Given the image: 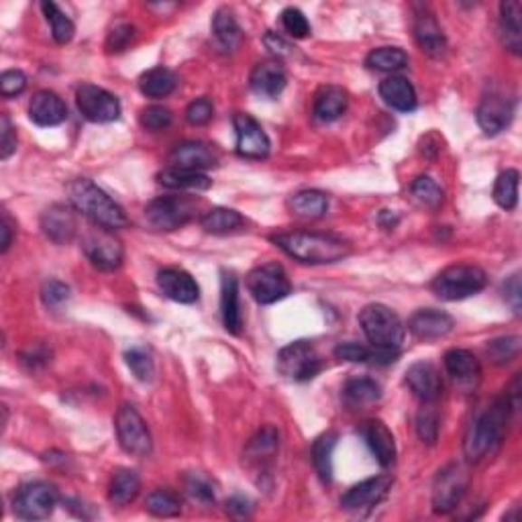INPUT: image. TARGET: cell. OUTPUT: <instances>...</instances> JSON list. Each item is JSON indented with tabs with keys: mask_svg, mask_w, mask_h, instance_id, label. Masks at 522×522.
Returning a JSON list of instances; mask_svg holds the SVG:
<instances>
[{
	"mask_svg": "<svg viewBox=\"0 0 522 522\" xmlns=\"http://www.w3.org/2000/svg\"><path fill=\"white\" fill-rule=\"evenodd\" d=\"M504 299H506V302L510 304L512 310L518 315L520 302H522V288H520V276L518 274L510 276L508 282L504 284Z\"/></svg>",
	"mask_w": 522,
	"mask_h": 522,
	"instance_id": "cell-57",
	"label": "cell"
},
{
	"mask_svg": "<svg viewBox=\"0 0 522 522\" xmlns=\"http://www.w3.org/2000/svg\"><path fill=\"white\" fill-rule=\"evenodd\" d=\"M380 96L384 102L400 112H413L416 109L414 86L403 76H390L382 80Z\"/></svg>",
	"mask_w": 522,
	"mask_h": 522,
	"instance_id": "cell-29",
	"label": "cell"
},
{
	"mask_svg": "<svg viewBox=\"0 0 522 522\" xmlns=\"http://www.w3.org/2000/svg\"><path fill=\"white\" fill-rule=\"evenodd\" d=\"M27 88V76L23 74L21 70H6L3 76H0V94L5 99H13V96H19Z\"/></svg>",
	"mask_w": 522,
	"mask_h": 522,
	"instance_id": "cell-52",
	"label": "cell"
},
{
	"mask_svg": "<svg viewBox=\"0 0 522 522\" xmlns=\"http://www.w3.org/2000/svg\"><path fill=\"white\" fill-rule=\"evenodd\" d=\"M345 404L353 411H364V408L374 406L382 398L380 384L369 380V377H351L343 388Z\"/></svg>",
	"mask_w": 522,
	"mask_h": 522,
	"instance_id": "cell-31",
	"label": "cell"
},
{
	"mask_svg": "<svg viewBox=\"0 0 522 522\" xmlns=\"http://www.w3.org/2000/svg\"><path fill=\"white\" fill-rule=\"evenodd\" d=\"M280 449V435L274 427H263L257 435L249 441L245 449V461L249 468L255 471L268 473L270 465L274 463V457Z\"/></svg>",
	"mask_w": 522,
	"mask_h": 522,
	"instance_id": "cell-23",
	"label": "cell"
},
{
	"mask_svg": "<svg viewBox=\"0 0 522 522\" xmlns=\"http://www.w3.org/2000/svg\"><path fill=\"white\" fill-rule=\"evenodd\" d=\"M227 510L231 512V517L247 518L249 512H252V504H249V500L243 496H233L227 502Z\"/></svg>",
	"mask_w": 522,
	"mask_h": 522,
	"instance_id": "cell-59",
	"label": "cell"
},
{
	"mask_svg": "<svg viewBox=\"0 0 522 522\" xmlns=\"http://www.w3.org/2000/svg\"><path fill=\"white\" fill-rule=\"evenodd\" d=\"M282 25L286 29V33L294 39H307L310 35L308 19L304 17L302 11L294 9V6H290V9H286L282 13Z\"/></svg>",
	"mask_w": 522,
	"mask_h": 522,
	"instance_id": "cell-48",
	"label": "cell"
},
{
	"mask_svg": "<svg viewBox=\"0 0 522 522\" xmlns=\"http://www.w3.org/2000/svg\"><path fill=\"white\" fill-rule=\"evenodd\" d=\"M216 164H219V154L204 141H186L170 154V167H182V170L204 172Z\"/></svg>",
	"mask_w": 522,
	"mask_h": 522,
	"instance_id": "cell-18",
	"label": "cell"
},
{
	"mask_svg": "<svg viewBox=\"0 0 522 522\" xmlns=\"http://www.w3.org/2000/svg\"><path fill=\"white\" fill-rule=\"evenodd\" d=\"M29 117L39 127H58L68 119V107L52 90H39L29 102Z\"/></svg>",
	"mask_w": 522,
	"mask_h": 522,
	"instance_id": "cell-24",
	"label": "cell"
},
{
	"mask_svg": "<svg viewBox=\"0 0 522 522\" xmlns=\"http://www.w3.org/2000/svg\"><path fill=\"white\" fill-rule=\"evenodd\" d=\"M200 224H203V229L206 233H213V235H224V233H233L243 227L245 219L237 211H233V208L219 206V208H213V211H208L203 216Z\"/></svg>",
	"mask_w": 522,
	"mask_h": 522,
	"instance_id": "cell-39",
	"label": "cell"
},
{
	"mask_svg": "<svg viewBox=\"0 0 522 522\" xmlns=\"http://www.w3.org/2000/svg\"><path fill=\"white\" fill-rule=\"evenodd\" d=\"M361 437L365 439V443L369 447V451L374 453L375 461L382 465V468H390L392 463L396 461V441L392 431L385 427L382 421H365L361 424Z\"/></svg>",
	"mask_w": 522,
	"mask_h": 522,
	"instance_id": "cell-21",
	"label": "cell"
},
{
	"mask_svg": "<svg viewBox=\"0 0 522 522\" xmlns=\"http://www.w3.org/2000/svg\"><path fill=\"white\" fill-rule=\"evenodd\" d=\"M359 325L374 347L400 349V345L404 343L406 327L396 312L385 304H367L359 312Z\"/></svg>",
	"mask_w": 522,
	"mask_h": 522,
	"instance_id": "cell-4",
	"label": "cell"
},
{
	"mask_svg": "<svg viewBox=\"0 0 522 522\" xmlns=\"http://www.w3.org/2000/svg\"><path fill=\"white\" fill-rule=\"evenodd\" d=\"M518 180L520 176L517 170H506L498 176L494 184V200L504 211H512L518 204Z\"/></svg>",
	"mask_w": 522,
	"mask_h": 522,
	"instance_id": "cell-42",
	"label": "cell"
},
{
	"mask_svg": "<svg viewBox=\"0 0 522 522\" xmlns=\"http://www.w3.org/2000/svg\"><path fill=\"white\" fill-rule=\"evenodd\" d=\"M42 11L45 14L47 23H50L52 35H53L55 42H58L60 45L70 43L71 37H74V33H76V27L68 14L63 13L58 5L47 3V0L45 3H42Z\"/></svg>",
	"mask_w": 522,
	"mask_h": 522,
	"instance_id": "cell-41",
	"label": "cell"
},
{
	"mask_svg": "<svg viewBox=\"0 0 522 522\" xmlns=\"http://www.w3.org/2000/svg\"><path fill=\"white\" fill-rule=\"evenodd\" d=\"M470 488V471L460 463H451L439 471L432 486V510L437 514L453 512Z\"/></svg>",
	"mask_w": 522,
	"mask_h": 522,
	"instance_id": "cell-11",
	"label": "cell"
},
{
	"mask_svg": "<svg viewBox=\"0 0 522 522\" xmlns=\"http://www.w3.org/2000/svg\"><path fill=\"white\" fill-rule=\"evenodd\" d=\"M514 110H517V99L508 88H489L478 107V123L486 135L502 133L512 123Z\"/></svg>",
	"mask_w": 522,
	"mask_h": 522,
	"instance_id": "cell-10",
	"label": "cell"
},
{
	"mask_svg": "<svg viewBox=\"0 0 522 522\" xmlns=\"http://www.w3.org/2000/svg\"><path fill=\"white\" fill-rule=\"evenodd\" d=\"M335 445H337L335 432H325V435H320L315 443H312V463H315V470L318 473V478L323 479L325 484H331L333 481Z\"/></svg>",
	"mask_w": 522,
	"mask_h": 522,
	"instance_id": "cell-38",
	"label": "cell"
},
{
	"mask_svg": "<svg viewBox=\"0 0 522 522\" xmlns=\"http://www.w3.org/2000/svg\"><path fill=\"white\" fill-rule=\"evenodd\" d=\"M416 432L424 443L432 445L439 437V414L432 403H424L419 416H416Z\"/></svg>",
	"mask_w": 522,
	"mask_h": 522,
	"instance_id": "cell-46",
	"label": "cell"
},
{
	"mask_svg": "<svg viewBox=\"0 0 522 522\" xmlns=\"http://www.w3.org/2000/svg\"><path fill=\"white\" fill-rule=\"evenodd\" d=\"M125 361L131 374L138 377L139 382L149 384L156 375V364L151 353L146 347H133L125 353Z\"/></svg>",
	"mask_w": 522,
	"mask_h": 522,
	"instance_id": "cell-44",
	"label": "cell"
},
{
	"mask_svg": "<svg viewBox=\"0 0 522 522\" xmlns=\"http://www.w3.org/2000/svg\"><path fill=\"white\" fill-rule=\"evenodd\" d=\"M213 33L216 43H219L224 52H235L243 33H241V27L235 19V14L227 9H221L214 13L213 17Z\"/></svg>",
	"mask_w": 522,
	"mask_h": 522,
	"instance_id": "cell-35",
	"label": "cell"
},
{
	"mask_svg": "<svg viewBox=\"0 0 522 522\" xmlns=\"http://www.w3.org/2000/svg\"><path fill=\"white\" fill-rule=\"evenodd\" d=\"M198 203L188 196H159L146 208V221L157 231H176L196 216Z\"/></svg>",
	"mask_w": 522,
	"mask_h": 522,
	"instance_id": "cell-8",
	"label": "cell"
},
{
	"mask_svg": "<svg viewBox=\"0 0 522 522\" xmlns=\"http://www.w3.org/2000/svg\"><path fill=\"white\" fill-rule=\"evenodd\" d=\"M214 107L208 99H196L195 102H190V107L186 109V120L195 127H204L213 120Z\"/></svg>",
	"mask_w": 522,
	"mask_h": 522,
	"instance_id": "cell-53",
	"label": "cell"
},
{
	"mask_svg": "<svg viewBox=\"0 0 522 522\" xmlns=\"http://www.w3.org/2000/svg\"><path fill=\"white\" fill-rule=\"evenodd\" d=\"M392 488V479L388 476H377L359 481L357 486L347 489V494L341 498V508L359 514L375 508L385 496H388Z\"/></svg>",
	"mask_w": 522,
	"mask_h": 522,
	"instance_id": "cell-16",
	"label": "cell"
},
{
	"mask_svg": "<svg viewBox=\"0 0 522 522\" xmlns=\"http://www.w3.org/2000/svg\"><path fill=\"white\" fill-rule=\"evenodd\" d=\"M119 445L125 453L133 457H147L154 451V441L147 429V422L131 404H123L119 408L115 419Z\"/></svg>",
	"mask_w": 522,
	"mask_h": 522,
	"instance_id": "cell-6",
	"label": "cell"
},
{
	"mask_svg": "<svg viewBox=\"0 0 522 522\" xmlns=\"http://www.w3.org/2000/svg\"><path fill=\"white\" fill-rule=\"evenodd\" d=\"M141 125L149 128V131H164L172 125V110L166 107H159V104H154V107H147L141 110Z\"/></svg>",
	"mask_w": 522,
	"mask_h": 522,
	"instance_id": "cell-49",
	"label": "cell"
},
{
	"mask_svg": "<svg viewBox=\"0 0 522 522\" xmlns=\"http://www.w3.org/2000/svg\"><path fill=\"white\" fill-rule=\"evenodd\" d=\"M139 489H141V479L138 476V471L127 470V468L119 470L110 481L109 500L115 506H127L138 498Z\"/></svg>",
	"mask_w": 522,
	"mask_h": 522,
	"instance_id": "cell-36",
	"label": "cell"
},
{
	"mask_svg": "<svg viewBox=\"0 0 522 522\" xmlns=\"http://www.w3.org/2000/svg\"><path fill=\"white\" fill-rule=\"evenodd\" d=\"M406 384L413 394L422 403H435L443 390L439 369L431 361H416L406 372Z\"/></svg>",
	"mask_w": 522,
	"mask_h": 522,
	"instance_id": "cell-20",
	"label": "cell"
},
{
	"mask_svg": "<svg viewBox=\"0 0 522 522\" xmlns=\"http://www.w3.org/2000/svg\"><path fill=\"white\" fill-rule=\"evenodd\" d=\"M0 231H3V253L9 252V247H11V241H13V227H11V219H9V214H3V227H0Z\"/></svg>",
	"mask_w": 522,
	"mask_h": 522,
	"instance_id": "cell-60",
	"label": "cell"
},
{
	"mask_svg": "<svg viewBox=\"0 0 522 522\" xmlns=\"http://www.w3.org/2000/svg\"><path fill=\"white\" fill-rule=\"evenodd\" d=\"M347 110V92L339 86H323L315 96L312 115L320 123H333Z\"/></svg>",
	"mask_w": 522,
	"mask_h": 522,
	"instance_id": "cell-27",
	"label": "cell"
},
{
	"mask_svg": "<svg viewBox=\"0 0 522 522\" xmlns=\"http://www.w3.org/2000/svg\"><path fill=\"white\" fill-rule=\"evenodd\" d=\"M518 351L520 337H502V339H494L488 345V356L496 365H506L518 356Z\"/></svg>",
	"mask_w": 522,
	"mask_h": 522,
	"instance_id": "cell-47",
	"label": "cell"
},
{
	"mask_svg": "<svg viewBox=\"0 0 522 522\" xmlns=\"http://www.w3.org/2000/svg\"><path fill=\"white\" fill-rule=\"evenodd\" d=\"M271 241L294 260L302 263H335L351 255V247L347 241L341 237L327 235V233H312V231H288L278 233Z\"/></svg>",
	"mask_w": 522,
	"mask_h": 522,
	"instance_id": "cell-1",
	"label": "cell"
},
{
	"mask_svg": "<svg viewBox=\"0 0 522 522\" xmlns=\"http://www.w3.org/2000/svg\"><path fill=\"white\" fill-rule=\"evenodd\" d=\"M411 192L416 203H421L427 208H439L443 204V190H441L439 184L429 178V176H419V178L413 182Z\"/></svg>",
	"mask_w": 522,
	"mask_h": 522,
	"instance_id": "cell-45",
	"label": "cell"
},
{
	"mask_svg": "<svg viewBox=\"0 0 522 522\" xmlns=\"http://www.w3.org/2000/svg\"><path fill=\"white\" fill-rule=\"evenodd\" d=\"M186 492L195 502L203 504L214 502V488L211 481L204 476H200V473H192V476L186 478Z\"/></svg>",
	"mask_w": 522,
	"mask_h": 522,
	"instance_id": "cell-51",
	"label": "cell"
},
{
	"mask_svg": "<svg viewBox=\"0 0 522 522\" xmlns=\"http://www.w3.org/2000/svg\"><path fill=\"white\" fill-rule=\"evenodd\" d=\"M408 328H411V333L414 337H419V339L432 341V339H441V337H445L447 333H451L453 318L443 310L421 308L414 312L411 320H408Z\"/></svg>",
	"mask_w": 522,
	"mask_h": 522,
	"instance_id": "cell-25",
	"label": "cell"
},
{
	"mask_svg": "<svg viewBox=\"0 0 522 522\" xmlns=\"http://www.w3.org/2000/svg\"><path fill=\"white\" fill-rule=\"evenodd\" d=\"M157 286L167 299L180 304H192L200 299V288L188 271L178 268H166L157 274Z\"/></svg>",
	"mask_w": 522,
	"mask_h": 522,
	"instance_id": "cell-22",
	"label": "cell"
},
{
	"mask_svg": "<svg viewBox=\"0 0 522 522\" xmlns=\"http://www.w3.org/2000/svg\"><path fill=\"white\" fill-rule=\"evenodd\" d=\"M157 182L164 188L170 190H208L213 186V180L208 178L204 172H192L182 170V167H170L167 166L164 172L157 174Z\"/></svg>",
	"mask_w": 522,
	"mask_h": 522,
	"instance_id": "cell-33",
	"label": "cell"
},
{
	"mask_svg": "<svg viewBox=\"0 0 522 522\" xmlns=\"http://www.w3.org/2000/svg\"><path fill=\"white\" fill-rule=\"evenodd\" d=\"M17 151V133H14L9 115L0 117V159H9Z\"/></svg>",
	"mask_w": 522,
	"mask_h": 522,
	"instance_id": "cell-54",
	"label": "cell"
},
{
	"mask_svg": "<svg viewBox=\"0 0 522 522\" xmlns=\"http://www.w3.org/2000/svg\"><path fill=\"white\" fill-rule=\"evenodd\" d=\"M365 66L377 71H398L408 66V55L400 47H377V50L369 52Z\"/></svg>",
	"mask_w": 522,
	"mask_h": 522,
	"instance_id": "cell-40",
	"label": "cell"
},
{
	"mask_svg": "<svg viewBox=\"0 0 522 522\" xmlns=\"http://www.w3.org/2000/svg\"><path fill=\"white\" fill-rule=\"evenodd\" d=\"M445 367L449 375L460 384H473L481 375L478 357L468 349H449L445 353Z\"/></svg>",
	"mask_w": 522,
	"mask_h": 522,
	"instance_id": "cell-32",
	"label": "cell"
},
{
	"mask_svg": "<svg viewBox=\"0 0 522 522\" xmlns=\"http://www.w3.org/2000/svg\"><path fill=\"white\" fill-rule=\"evenodd\" d=\"M76 104L90 123H112L120 117V102L112 92L100 86L82 84L76 90Z\"/></svg>",
	"mask_w": 522,
	"mask_h": 522,
	"instance_id": "cell-14",
	"label": "cell"
},
{
	"mask_svg": "<svg viewBox=\"0 0 522 522\" xmlns=\"http://www.w3.org/2000/svg\"><path fill=\"white\" fill-rule=\"evenodd\" d=\"M146 508L147 512L154 514V517L172 518L178 517L182 512V500L178 494L172 492V489H156V492H151L147 496Z\"/></svg>",
	"mask_w": 522,
	"mask_h": 522,
	"instance_id": "cell-43",
	"label": "cell"
},
{
	"mask_svg": "<svg viewBox=\"0 0 522 522\" xmlns=\"http://www.w3.org/2000/svg\"><path fill=\"white\" fill-rule=\"evenodd\" d=\"M82 249L94 268L102 271H112L123 263V245L112 235V231L94 224V229L86 233L82 239Z\"/></svg>",
	"mask_w": 522,
	"mask_h": 522,
	"instance_id": "cell-13",
	"label": "cell"
},
{
	"mask_svg": "<svg viewBox=\"0 0 522 522\" xmlns=\"http://www.w3.org/2000/svg\"><path fill=\"white\" fill-rule=\"evenodd\" d=\"M500 37L508 52H522V6L517 0H506L500 5Z\"/></svg>",
	"mask_w": 522,
	"mask_h": 522,
	"instance_id": "cell-28",
	"label": "cell"
},
{
	"mask_svg": "<svg viewBox=\"0 0 522 522\" xmlns=\"http://www.w3.org/2000/svg\"><path fill=\"white\" fill-rule=\"evenodd\" d=\"M514 411L510 400L502 398L489 404L473 419L471 427L465 435L463 451L470 463H478L488 457L494 449L502 443L506 435V424H508L510 413Z\"/></svg>",
	"mask_w": 522,
	"mask_h": 522,
	"instance_id": "cell-2",
	"label": "cell"
},
{
	"mask_svg": "<svg viewBox=\"0 0 522 522\" xmlns=\"http://www.w3.org/2000/svg\"><path fill=\"white\" fill-rule=\"evenodd\" d=\"M414 39L421 50L429 55V58H443L447 52V39L441 31V25L427 6H419L414 13Z\"/></svg>",
	"mask_w": 522,
	"mask_h": 522,
	"instance_id": "cell-17",
	"label": "cell"
},
{
	"mask_svg": "<svg viewBox=\"0 0 522 522\" xmlns=\"http://www.w3.org/2000/svg\"><path fill=\"white\" fill-rule=\"evenodd\" d=\"M133 39H135V27L128 25V23H123V25H117L110 31V35L107 39V50L110 53L125 52Z\"/></svg>",
	"mask_w": 522,
	"mask_h": 522,
	"instance_id": "cell-55",
	"label": "cell"
},
{
	"mask_svg": "<svg viewBox=\"0 0 522 522\" xmlns=\"http://www.w3.org/2000/svg\"><path fill=\"white\" fill-rule=\"evenodd\" d=\"M247 290L260 304H274L290 294L292 286L286 271L278 263H263V266L249 271Z\"/></svg>",
	"mask_w": 522,
	"mask_h": 522,
	"instance_id": "cell-12",
	"label": "cell"
},
{
	"mask_svg": "<svg viewBox=\"0 0 522 522\" xmlns=\"http://www.w3.org/2000/svg\"><path fill=\"white\" fill-rule=\"evenodd\" d=\"M233 127L237 135V154L247 159H263L270 154V138L257 120L247 112H237L233 117Z\"/></svg>",
	"mask_w": 522,
	"mask_h": 522,
	"instance_id": "cell-15",
	"label": "cell"
},
{
	"mask_svg": "<svg viewBox=\"0 0 522 522\" xmlns=\"http://www.w3.org/2000/svg\"><path fill=\"white\" fill-rule=\"evenodd\" d=\"M42 229L47 239H52L53 243L66 245L76 237V216L68 206L53 204L42 214Z\"/></svg>",
	"mask_w": 522,
	"mask_h": 522,
	"instance_id": "cell-26",
	"label": "cell"
},
{
	"mask_svg": "<svg viewBox=\"0 0 522 522\" xmlns=\"http://www.w3.org/2000/svg\"><path fill=\"white\" fill-rule=\"evenodd\" d=\"M290 211L302 219H320L328 211V196L320 190H302L290 198Z\"/></svg>",
	"mask_w": 522,
	"mask_h": 522,
	"instance_id": "cell-37",
	"label": "cell"
},
{
	"mask_svg": "<svg viewBox=\"0 0 522 522\" xmlns=\"http://www.w3.org/2000/svg\"><path fill=\"white\" fill-rule=\"evenodd\" d=\"M70 299V288L60 280H47L42 286V300L47 308H60Z\"/></svg>",
	"mask_w": 522,
	"mask_h": 522,
	"instance_id": "cell-50",
	"label": "cell"
},
{
	"mask_svg": "<svg viewBox=\"0 0 522 522\" xmlns=\"http://www.w3.org/2000/svg\"><path fill=\"white\" fill-rule=\"evenodd\" d=\"M323 369V357L310 341H294L278 353V372L292 382H308Z\"/></svg>",
	"mask_w": 522,
	"mask_h": 522,
	"instance_id": "cell-7",
	"label": "cell"
},
{
	"mask_svg": "<svg viewBox=\"0 0 522 522\" xmlns=\"http://www.w3.org/2000/svg\"><path fill=\"white\" fill-rule=\"evenodd\" d=\"M221 310H223L224 328H227V331L233 335H239L241 327H243V317H241L239 284H237L235 274H223Z\"/></svg>",
	"mask_w": 522,
	"mask_h": 522,
	"instance_id": "cell-30",
	"label": "cell"
},
{
	"mask_svg": "<svg viewBox=\"0 0 522 522\" xmlns=\"http://www.w3.org/2000/svg\"><path fill=\"white\" fill-rule=\"evenodd\" d=\"M176 86H178V78L172 70L164 66L149 70L139 78V90L147 99H166L176 90Z\"/></svg>",
	"mask_w": 522,
	"mask_h": 522,
	"instance_id": "cell-34",
	"label": "cell"
},
{
	"mask_svg": "<svg viewBox=\"0 0 522 522\" xmlns=\"http://www.w3.org/2000/svg\"><path fill=\"white\" fill-rule=\"evenodd\" d=\"M263 42H266L268 50L278 55V58H284V55H290L292 53V45L286 42L284 37H280L274 31H268L266 37H263Z\"/></svg>",
	"mask_w": 522,
	"mask_h": 522,
	"instance_id": "cell-58",
	"label": "cell"
},
{
	"mask_svg": "<svg viewBox=\"0 0 522 522\" xmlns=\"http://www.w3.org/2000/svg\"><path fill=\"white\" fill-rule=\"evenodd\" d=\"M13 506L23 520H45L58 506V489L45 481H29L17 489Z\"/></svg>",
	"mask_w": 522,
	"mask_h": 522,
	"instance_id": "cell-9",
	"label": "cell"
},
{
	"mask_svg": "<svg viewBox=\"0 0 522 522\" xmlns=\"http://www.w3.org/2000/svg\"><path fill=\"white\" fill-rule=\"evenodd\" d=\"M286 84V70L282 63L276 60L260 62L252 70V76H249V86H252V90L257 96H261V99H276V96L284 92Z\"/></svg>",
	"mask_w": 522,
	"mask_h": 522,
	"instance_id": "cell-19",
	"label": "cell"
},
{
	"mask_svg": "<svg viewBox=\"0 0 522 522\" xmlns=\"http://www.w3.org/2000/svg\"><path fill=\"white\" fill-rule=\"evenodd\" d=\"M335 356L351 364H369V347L359 343H341L335 347Z\"/></svg>",
	"mask_w": 522,
	"mask_h": 522,
	"instance_id": "cell-56",
	"label": "cell"
},
{
	"mask_svg": "<svg viewBox=\"0 0 522 522\" xmlns=\"http://www.w3.org/2000/svg\"><path fill=\"white\" fill-rule=\"evenodd\" d=\"M488 284L486 271L471 266V263H457V266L445 268L441 274L432 280L431 290L435 292L437 299L441 300H463L470 296H476L481 292Z\"/></svg>",
	"mask_w": 522,
	"mask_h": 522,
	"instance_id": "cell-5",
	"label": "cell"
},
{
	"mask_svg": "<svg viewBox=\"0 0 522 522\" xmlns=\"http://www.w3.org/2000/svg\"><path fill=\"white\" fill-rule=\"evenodd\" d=\"M68 200L78 213H82L86 219H90L102 229L117 231L128 224L123 208H120L107 192L96 186L92 180L78 178L70 182Z\"/></svg>",
	"mask_w": 522,
	"mask_h": 522,
	"instance_id": "cell-3",
	"label": "cell"
}]
</instances>
